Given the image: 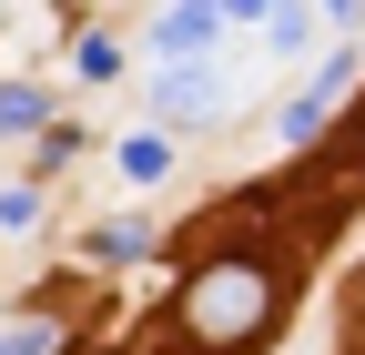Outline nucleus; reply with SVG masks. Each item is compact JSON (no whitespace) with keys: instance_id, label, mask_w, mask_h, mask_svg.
I'll use <instances>...</instances> for the list:
<instances>
[{"instance_id":"nucleus-7","label":"nucleus","mask_w":365,"mask_h":355,"mask_svg":"<svg viewBox=\"0 0 365 355\" xmlns=\"http://www.w3.org/2000/svg\"><path fill=\"white\" fill-rule=\"evenodd\" d=\"M51 345H61L51 325H11V335H0V355H51Z\"/></svg>"},{"instance_id":"nucleus-6","label":"nucleus","mask_w":365,"mask_h":355,"mask_svg":"<svg viewBox=\"0 0 365 355\" xmlns=\"http://www.w3.org/2000/svg\"><path fill=\"white\" fill-rule=\"evenodd\" d=\"M41 224V193H0V234H31Z\"/></svg>"},{"instance_id":"nucleus-1","label":"nucleus","mask_w":365,"mask_h":355,"mask_svg":"<svg viewBox=\"0 0 365 355\" xmlns=\"http://www.w3.org/2000/svg\"><path fill=\"white\" fill-rule=\"evenodd\" d=\"M182 325H193L203 345H254V335L274 325V274H264L254 254L203 264V274H193V294H182Z\"/></svg>"},{"instance_id":"nucleus-8","label":"nucleus","mask_w":365,"mask_h":355,"mask_svg":"<svg viewBox=\"0 0 365 355\" xmlns=\"http://www.w3.org/2000/svg\"><path fill=\"white\" fill-rule=\"evenodd\" d=\"M21 122H41V92H0V132H21Z\"/></svg>"},{"instance_id":"nucleus-2","label":"nucleus","mask_w":365,"mask_h":355,"mask_svg":"<svg viewBox=\"0 0 365 355\" xmlns=\"http://www.w3.org/2000/svg\"><path fill=\"white\" fill-rule=\"evenodd\" d=\"M335 92H345V51H335V61L284 102V143H314V132H325V112H335Z\"/></svg>"},{"instance_id":"nucleus-4","label":"nucleus","mask_w":365,"mask_h":355,"mask_svg":"<svg viewBox=\"0 0 365 355\" xmlns=\"http://www.w3.org/2000/svg\"><path fill=\"white\" fill-rule=\"evenodd\" d=\"M163 163H173L163 132H132V143H122V173H132V183H163Z\"/></svg>"},{"instance_id":"nucleus-5","label":"nucleus","mask_w":365,"mask_h":355,"mask_svg":"<svg viewBox=\"0 0 365 355\" xmlns=\"http://www.w3.org/2000/svg\"><path fill=\"white\" fill-rule=\"evenodd\" d=\"M163 112H213V71H173L163 81Z\"/></svg>"},{"instance_id":"nucleus-3","label":"nucleus","mask_w":365,"mask_h":355,"mask_svg":"<svg viewBox=\"0 0 365 355\" xmlns=\"http://www.w3.org/2000/svg\"><path fill=\"white\" fill-rule=\"evenodd\" d=\"M213 31H223V11H163L153 21V51L163 61H193V51H213Z\"/></svg>"}]
</instances>
